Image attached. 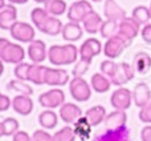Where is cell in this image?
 <instances>
[{
    "mask_svg": "<svg viewBox=\"0 0 151 141\" xmlns=\"http://www.w3.org/2000/svg\"><path fill=\"white\" fill-rule=\"evenodd\" d=\"M12 107V101L11 99L7 96V94H3L0 92V112H4V110L9 109Z\"/></svg>",
    "mask_w": 151,
    "mask_h": 141,
    "instance_id": "41",
    "label": "cell"
},
{
    "mask_svg": "<svg viewBox=\"0 0 151 141\" xmlns=\"http://www.w3.org/2000/svg\"><path fill=\"white\" fill-rule=\"evenodd\" d=\"M7 89L8 91H15L19 92V94H27V96H31L33 93V89L32 86H29L25 81H21V80H11L9 83L7 84Z\"/></svg>",
    "mask_w": 151,
    "mask_h": 141,
    "instance_id": "33",
    "label": "cell"
},
{
    "mask_svg": "<svg viewBox=\"0 0 151 141\" xmlns=\"http://www.w3.org/2000/svg\"><path fill=\"white\" fill-rule=\"evenodd\" d=\"M134 76H135V69L133 65H130L129 63H121L118 64V68L110 80H111V84L121 88L125 84H127L129 81L133 80Z\"/></svg>",
    "mask_w": 151,
    "mask_h": 141,
    "instance_id": "10",
    "label": "cell"
},
{
    "mask_svg": "<svg viewBox=\"0 0 151 141\" xmlns=\"http://www.w3.org/2000/svg\"><path fill=\"white\" fill-rule=\"evenodd\" d=\"M17 21V9L13 4H5L0 9V28L11 29Z\"/></svg>",
    "mask_w": 151,
    "mask_h": 141,
    "instance_id": "16",
    "label": "cell"
},
{
    "mask_svg": "<svg viewBox=\"0 0 151 141\" xmlns=\"http://www.w3.org/2000/svg\"><path fill=\"white\" fill-rule=\"evenodd\" d=\"M58 116L61 117V120L66 124H74L78 118H81L82 116V110L78 105L72 104V102H65L64 105L60 107L58 110Z\"/></svg>",
    "mask_w": 151,
    "mask_h": 141,
    "instance_id": "14",
    "label": "cell"
},
{
    "mask_svg": "<svg viewBox=\"0 0 151 141\" xmlns=\"http://www.w3.org/2000/svg\"><path fill=\"white\" fill-rule=\"evenodd\" d=\"M118 27H119V23L114 20H105L101 25V29H99V35H101L104 39H110V37L118 35Z\"/></svg>",
    "mask_w": 151,
    "mask_h": 141,
    "instance_id": "32",
    "label": "cell"
},
{
    "mask_svg": "<svg viewBox=\"0 0 151 141\" xmlns=\"http://www.w3.org/2000/svg\"><path fill=\"white\" fill-rule=\"evenodd\" d=\"M131 17L134 20H137L141 25H146V24L150 23L151 20V11L150 7H146V5H137L135 8L131 12Z\"/></svg>",
    "mask_w": 151,
    "mask_h": 141,
    "instance_id": "30",
    "label": "cell"
},
{
    "mask_svg": "<svg viewBox=\"0 0 151 141\" xmlns=\"http://www.w3.org/2000/svg\"><path fill=\"white\" fill-rule=\"evenodd\" d=\"M28 1V0H8V3L9 4H25V3Z\"/></svg>",
    "mask_w": 151,
    "mask_h": 141,
    "instance_id": "46",
    "label": "cell"
},
{
    "mask_svg": "<svg viewBox=\"0 0 151 141\" xmlns=\"http://www.w3.org/2000/svg\"><path fill=\"white\" fill-rule=\"evenodd\" d=\"M130 129L125 125L117 129H106L97 139L99 141H130Z\"/></svg>",
    "mask_w": 151,
    "mask_h": 141,
    "instance_id": "18",
    "label": "cell"
},
{
    "mask_svg": "<svg viewBox=\"0 0 151 141\" xmlns=\"http://www.w3.org/2000/svg\"><path fill=\"white\" fill-rule=\"evenodd\" d=\"M91 1H94V3H99V1H102V0H91Z\"/></svg>",
    "mask_w": 151,
    "mask_h": 141,
    "instance_id": "51",
    "label": "cell"
},
{
    "mask_svg": "<svg viewBox=\"0 0 151 141\" xmlns=\"http://www.w3.org/2000/svg\"><path fill=\"white\" fill-rule=\"evenodd\" d=\"M133 102V92L130 89L121 86L115 89L110 96V104L115 110H127Z\"/></svg>",
    "mask_w": 151,
    "mask_h": 141,
    "instance_id": "3",
    "label": "cell"
},
{
    "mask_svg": "<svg viewBox=\"0 0 151 141\" xmlns=\"http://www.w3.org/2000/svg\"><path fill=\"white\" fill-rule=\"evenodd\" d=\"M8 40L5 39V37H0V59H1V55H3V51H4V48L7 47L8 44Z\"/></svg>",
    "mask_w": 151,
    "mask_h": 141,
    "instance_id": "45",
    "label": "cell"
},
{
    "mask_svg": "<svg viewBox=\"0 0 151 141\" xmlns=\"http://www.w3.org/2000/svg\"><path fill=\"white\" fill-rule=\"evenodd\" d=\"M48 60L52 65H66V53L64 45H52L48 49Z\"/></svg>",
    "mask_w": 151,
    "mask_h": 141,
    "instance_id": "24",
    "label": "cell"
},
{
    "mask_svg": "<svg viewBox=\"0 0 151 141\" xmlns=\"http://www.w3.org/2000/svg\"><path fill=\"white\" fill-rule=\"evenodd\" d=\"M80 59L81 60H85L91 63L93 57L98 56L102 52V44L98 39L96 37H89L85 41L82 43V45L80 47Z\"/></svg>",
    "mask_w": 151,
    "mask_h": 141,
    "instance_id": "8",
    "label": "cell"
},
{
    "mask_svg": "<svg viewBox=\"0 0 151 141\" xmlns=\"http://www.w3.org/2000/svg\"><path fill=\"white\" fill-rule=\"evenodd\" d=\"M11 36L19 43H32L35 39V28L25 21H16L13 27L9 29Z\"/></svg>",
    "mask_w": 151,
    "mask_h": 141,
    "instance_id": "4",
    "label": "cell"
},
{
    "mask_svg": "<svg viewBox=\"0 0 151 141\" xmlns=\"http://www.w3.org/2000/svg\"><path fill=\"white\" fill-rule=\"evenodd\" d=\"M69 92L76 101L85 102L91 96V86L83 77H73L69 81Z\"/></svg>",
    "mask_w": 151,
    "mask_h": 141,
    "instance_id": "1",
    "label": "cell"
},
{
    "mask_svg": "<svg viewBox=\"0 0 151 141\" xmlns=\"http://www.w3.org/2000/svg\"><path fill=\"white\" fill-rule=\"evenodd\" d=\"M48 67L40 65V64H31L28 72V81L36 85H44L45 84V73Z\"/></svg>",
    "mask_w": 151,
    "mask_h": 141,
    "instance_id": "26",
    "label": "cell"
},
{
    "mask_svg": "<svg viewBox=\"0 0 151 141\" xmlns=\"http://www.w3.org/2000/svg\"><path fill=\"white\" fill-rule=\"evenodd\" d=\"M106 109L102 105H94V107L89 108L85 113L86 120L89 121L91 126H97L101 123H104L105 118H106Z\"/></svg>",
    "mask_w": 151,
    "mask_h": 141,
    "instance_id": "23",
    "label": "cell"
},
{
    "mask_svg": "<svg viewBox=\"0 0 151 141\" xmlns=\"http://www.w3.org/2000/svg\"><path fill=\"white\" fill-rule=\"evenodd\" d=\"M117 68H118V64L114 63V60H110V59L104 60L101 64H99V70H101V73L109 78H111L113 76H114Z\"/></svg>",
    "mask_w": 151,
    "mask_h": 141,
    "instance_id": "36",
    "label": "cell"
},
{
    "mask_svg": "<svg viewBox=\"0 0 151 141\" xmlns=\"http://www.w3.org/2000/svg\"><path fill=\"white\" fill-rule=\"evenodd\" d=\"M150 11H151V4H150Z\"/></svg>",
    "mask_w": 151,
    "mask_h": 141,
    "instance_id": "53",
    "label": "cell"
},
{
    "mask_svg": "<svg viewBox=\"0 0 151 141\" xmlns=\"http://www.w3.org/2000/svg\"><path fill=\"white\" fill-rule=\"evenodd\" d=\"M127 123V115L126 110H113L111 113L106 116L105 118V125L106 129H117L121 126H125Z\"/></svg>",
    "mask_w": 151,
    "mask_h": 141,
    "instance_id": "20",
    "label": "cell"
},
{
    "mask_svg": "<svg viewBox=\"0 0 151 141\" xmlns=\"http://www.w3.org/2000/svg\"><path fill=\"white\" fill-rule=\"evenodd\" d=\"M141 36H142V39H143L145 43L151 44V23H149V24H146V25L142 27Z\"/></svg>",
    "mask_w": 151,
    "mask_h": 141,
    "instance_id": "42",
    "label": "cell"
},
{
    "mask_svg": "<svg viewBox=\"0 0 151 141\" xmlns=\"http://www.w3.org/2000/svg\"><path fill=\"white\" fill-rule=\"evenodd\" d=\"M141 33V24L137 20H134L131 16H126L123 20L119 21L118 27V35L122 36L125 40L131 43V40L135 39Z\"/></svg>",
    "mask_w": 151,
    "mask_h": 141,
    "instance_id": "7",
    "label": "cell"
},
{
    "mask_svg": "<svg viewBox=\"0 0 151 141\" xmlns=\"http://www.w3.org/2000/svg\"><path fill=\"white\" fill-rule=\"evenodd\" d=\"M104 15L106 20H114L119 23L126 17V12L115 0H105L104 4Z\"/></svg>",
    "mask_w": 151,
    "mask_h": 141,
    "instance_id": "15",
    "label": "cell"
},
{
    "mask_svg": "<svg viewBox=\"0 0 151 141\" xmlns=\"http://www.w3.org/2000/svg\"><path fill=\"white\" fill-rule=\"evenodd\" d=\"M3 73H4V61L0 59V76H1Z\"/></svg>",
    "mask_w": 151,
    "mask_h": 141,
    "instance_id": "47",
    "label": "cell"
},
{
    "mask_svg": "<svg viewBox=\"0 0 151 141\" xmlns=\"http://www.w3.org/2000/svg\"><path fill=\"white\" fill-rule=\"evenodd\" d=\"M127 45H129L127 40H125L119 35H115V36L106 40V43L104 45V55L110 60H114L118 56H121V53L123 52V49Z\"/></svg>",
    "mask_w": 151,
    "mask_h": 141,
    "instance_id": "6",
    "label": "cell"
},
{
    "mask_svg": "<svg viewBox=\"0 0 151 141\" xmlns=\"http://www.w3.org/2000/svg\"><path fill=\"white\" fill-rule=\"evenodd\" d=\"M94 141H99V140H98V139H97V137H96V139H94Z\"/></svg>",
    "mask_w": 151,
    "mask_h": 141,
    "instance_id": "52",
    "label": "cell"
},
{
    "mask_svg": "<svg viewBox=\"0 0 151 141\" xmlns=\"http://www.w3.org/2000/svg\"><path fill=\"white\" fill-rule=\"evenodd\" d=\"M82 27L80 25V23H73V21H69V23L64 24V28H63V39L65 41H70V43H74V41H78V40L82 37Z\"/></svg>",
    "mask_w": 151,
    "mask_h": 141,
    "instance_id": "19",
    "label": "cell"
},
{
    "mask_svg": "<svg viewBox=\"0 0 151 141\" xmlns=\"http://www.w3.org/2000/svg\"><path fill=\"white\" fill-rule=\"evenodd\" d=\"M4 136V131H3V123L0 121V137Z\"/></svg>",
    "mask_w": 151,
    "mask_h": 141,
    "instance_id": "49",
    "label": "cell"
},
{
    "mask_svg": "<svg viewBox=\"0 0 151 141\" xmlns=\"http://www.w3.org/2000/svg\"><path fill=\"white\" fill-rule=\"evenodd\" d=\"M12 141H32V136H29V134L24 131H19L17 133L13 136Z\"/></svg>",
    "mask_w": 151,
    "mask_h": 141,
    "instance_id": "43",
    "label": "cell"
},
{
    "mask_svg": "<svg viewBox=\"0 0 151 141\" xmlns=\"http://www.w3.org/2000/svg\"><path fill=\"white\" fill-rule=\"evenodd\" d=\"M24 57H25V51L24 48L21 47L20 44H16V43H8L7 47L4 48L3 51V55H1V60L4 63L8 64H17L23 63Z\"/></svg>",
    "mask_w": 151,
    "mask_h": 141,
    "instance_id": "9",
    "label": "cell"
},
{
    "mask_svg": "<svg viewBox=\"0 0 151 141\" xmlns=\"http://www.w3.org/2000/svg\"><path fill=\"white\" fill-rule=\"evenodd\" d=\"M39 124L44 129H53L58 124V116L53 109H45L39 115Z\"/></svg>",
    "mask_w": 151,
    "mask_h": 141,
    "instance_id": "28",
    "label": "cell"
},
{
    "mask_svg": "<svg viewBox=\"0 0 151 141\" xmlns=\"http://www.w3.org/2000/svg\"><path fill=\"white\" fill-rule=\"evenodd\" d=\"M69 83V73L61 68H47L45 84L49 86H63Z\"/></svg>",
    "mask_w": 151,
    "mask_h": 141,
    "instance_id": "11",
    "label": "cell"
},
{
    "mask_svg": "<svg viewBox=\"0 0 151 141\" xmlns=\"http://www.w3.org/2000/svg\"><path fill=\"white\" fill-rule=\"evenodd\" d=\"M4 5H5V0H0V9H1Z\"/></svg>",
    "mask_w": 151,
    "mask_h": 141,
    "instance_id": "50",
    "label": "cell"
},
{
    "mask_svg": "<svg viewBox=\"0 0 151 141\" xmlns=\"http://www.w3.org/2000/svg\"><path fill=\"white\" fill-rule=\"evenodd\" d=\"M45 9L48 11L50 16H55V17H58V16L64 15L68 9V5H66L65 0H49V1L45 4Z\"/></svg>",
    "mask_w": 151,
    "mask_h": 141,
    "instance_id": "29",
    "label": "cell"
},
{
    "mask_svg": "<svg viewBox=\"0 0 151 141\" xmlns=\"http://www.w3.org/2000/svg\"><path fill=\"white\" fill-rule=\"evenodd\" d=\"M49 16L50 15L48 13V11L45 9V8L36 7V8H33L31 12V20H32V23H33V25L36 27L39 31H41L42 25L45 24V21L48 20Z\"/></svg>",
    "mask_w": 151,
    "mask_h": 141,
    "instance_id": "31",
    "label": "cell"
},
{
    "mask_svg": "<svg viewBox=\"0 0 151 141\" xmlns=\"http://www.w3.org/2000/svg\"><path fill=\"white\" fill-rule=\"evenodd\" d=\"M3 123V131H4V136H15L19 132L20 124L16 118L13 117H7L1 121Z\"/></svg>",
    "mask_w": 151,
    "mask_h": 141,
    "instance_id": "35",
    "label": "cell"
},
{
    "mask_svg": "<svg viewBox=\"0 0 151 141\" xmlns=\"http://www.w3.org/2000/svg\"><path fill=\"white\" fill-rule=\"evenodd\" d=\"M29 67L31 64L28 63H20L17 65H15V69H13V73H15L16 78L21 81H28V72H29Z\"/></svg>",
    "mask_w": 151,
    "mask_h": 141,
    "instance_id": "37",
    "label": "cell"
},
{
    "mask_svg": "<svg viewBox=\"0 0 151 141\" xmlns=\"http://www.w3.org/2000/svg\"><path fill=\"white\" fill-rule=\"evenodd\" d=\"M138 116H139V120H141L142 123L147 124V125H151V102L147 104L146 107L141 108Z\"/></svg>",
    "mask_w": 151,
    "mask_h": 141,
    "instance_id": "40",
    "label": "cell"
},
{
    "mask_svg": "<svg viewBox=\"0 0 151 141\" xmlns=\"http://www.w3.org/2000/svg\"><path fill=\"white\" fill-rule=\"evenodd\" d=\"M104 23L102 20L101 15L96 11L90 12L82 21V25H83V31H86L90 35H94V33H98L99 29H101V25Z\"/></svg>",
    "mask_w": 151,
    "mask_h": 141,
    "instance_id": "21",
    "label": "cell"
},
{
    "mask_svg": "<svg viewBox=\"0 0 151 141\" xmlns=\"http://www.w3.org/2000/svg\"><path fill=\"white\" fill-rule=\"evenodd\" d=\"M90 86L93 91H96L97 93H105L110 89L111 86V80L109 77H106L105 75L99 73H94L90 78Z\"/></svg>",
    "mask_w": 151,
    "mask_h": 141,
    "instance_id": "25",
    "label": "cell"
},
{
    "mask_svg": "<svg viewBox=\"0 0 151 141\" xmlns=\"http://www.w3.org/2000/svg\"><path fill=\"white\" fill-rule=\"evenodd\" d=\"M76 132L73 126H64L60 131H57L53 134V140L55 141H74L76 140Z\"/></svg>",
    "mask_w": 151,
    "mask_h": 141,
    "instance_id": "34",
    "label": "cell"
},
{
    "mask_svg": "<svg viewBox=\"0 0 151 141\" xmlns=\"http://www.w3.org/2000/svg\"><path fill=\"white\" fill-rule=\"evenodd\" d=\"M93 11L94 9L91 7L90 1H88V0H77L68 8V19L69 21H73V23H82L83 19Z\"/></svg>",
    "mask_w": 151,
    "mask_h": 141,
    "instance_id": "5",
    "label": "cell"
},
{
    "mask_svg": "<svg viewBox=\"0 0 151 141\" xmlns=\"http://www.w3.org/2000/svg\"><path fill=\"white\" fill-rule=\"evenodd\" d=\"M27 53H28V57L31 59V61L33 64L42 63L48 57L47 45L42 40H33L32 43H29Z\"/></svg>",
    "mask_w": 151,
    "mask_h": 141,
    "instance_id": "12",
    "label": "cell"
},
{
    "mask_svg": "<svg viewBox=\"0 0 151 141\" xmlns=\"http://www.w3.org/2000/svg\"><path fill=\"white\" fill-rule=\"evenodd\" d=\"M133 67L135 69V73L146 75L151 69V56L147 52H138L134 56Z\"/></svg>",
    "mask_w": 151,
    "mask_h": 141,
    "instance_id": "22",
    "label": "cell"
},
{
    "mask_svg": "<svg viewBox=\"0 0 151 141\" xmlns=\"http://www.w3.org/2000/svg\"><path fill=\"white\" fill-rule=\"evenodd\" d=\"M63 28H64V24L60 19L55 17V16H49L40 32H42L45 35H49V36H57V35H60L63 32Z\"/></svg>",
    "mask_w": 151,
    "mask_h": 141,
    "instance_id": "27",
    "label": "cell"
},
{
    "mask_svg": "<svg viewBox=\"0 0 151 141\" xmlns=\"http://www.w3.org/2000/svg\"><path fill=\"white\" fill-rule=\"evenodd\" d=\"M32 141H55L53 136L48 133L45 129H37L32 134Z\"/></svg>",
    "mask_w": 151,
    "mask_h": 141,
    "instance_id": "39",
    "label": "cell"
},
{
    "mask_svg": "<svg viewBox=\"0 0 151 141\" xmlns=\"http://www.w3.org/2000/svg\"><path fill=\"white\" fill-rule=\"evenodd\" d=\"M91 63L89 61H85V60H81L78 61L77 64L74 65V69H73V77H82L86 72H88L89 67H90Z\"/></svg>",
    "mask_w": 151,
    "mask_h": 141,
    "instance_id": "38",
    "label": "cell"
},
{
    "mask_svg": "<svg viewBox=\"0 0 151 141\" xmlns=\"http://www.w3.org/2000/svg\"><path fill=\"white\" fill-rule=\"evenodd\" d=\"M35 3H37V4H47L49 0H33Z\"/></svg>",
    "mask_w": 151,
    "mask_h": 141,
    "instance_id": "48",
    "label": "cell"
},
{
    "mask_svg": "<svg viewBox=\"0 0 151 141\" xmlns=\"http://www.w3.org/2000/svg\"><path fill=\"white\" fill-rule=\"evenodd\" d=\"M39 102L42 108H47V109L60 108L61 105L65 104V93H64L63 89L58 88L49 89V91L40 94Z\"/></svg>",
    "mask_w": 151,
    "mask_h": 141,
    "instance_id": "2",
    "label": "cell"
},
{
    "mask_svg": "<svg viewBox=\"0 0 151 141\" xmlns=\"http://www.w3.org/2000/svg\"><path fill=\"white\" fill-rule=\"evenodd\" d=\"M133 101L138 108H143L151 102V89L146 83H138L133 91Z\"/></svg>",
    "mask_w": 151,
    "mask_h": 141,
    "instance_id": "13",
    "label": "cell"
},
{
    "mask_svg": "<svg viewBox=\"0 0 151 141\" xmlns=\"http://www.w3.org/2000/svg\"><path fill=\"white\" fill-rule=\"evenodd\" d=\"M141 140L142 141H151V125H146L141 131Z\"/></svg>",
    "mask_w": 151,
    "mask_h": 141,
    "instance_id": "44",
    "label": "cell"
},
{
    "mask_svg": "<svg viewBox=\"0 0 151 141\" xmlns=\"http://www.w3.org/2000/svg\"><path fill=\"white\" fill-rule=\"evenodd\" d=\"M12 108L21 116H28L33 110V100L27 94H17L12 100Z\"/></svg>",
    "mask_w": 151,
    "mask_h": 141,
    "instance_id": "17",
    "label": "cell"
}]
</instances>
